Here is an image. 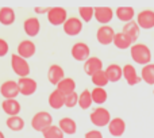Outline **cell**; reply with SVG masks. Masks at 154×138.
I'll return each mask as SVG.
<instances>
[{
    "label": "cell",
    "instance_id": "cell-1",
    "mask_svg": "<svg viewBox=\"0 0 154 138\" xmlns=\"http://www.w3.org/2000/svg\"><path fill=\"white\" fill-rule=\"evenodd\" d=\"M131 53V58L139 65H147L150 64V60H152V52L143 43H135V45L131 46L130 49Z\"/></svg>",
    "mask_w": 154,
    "mask_h": 138
},
{
    "label": "cell",
    "instance_id": "cell-2",
    "mask_svg": "<svg viewBox=\"0 0 154 138\" xmlns=\"http://www.w3.org/2000/svg\"><path fill=\"white\" fill-rule=\"evenodd\" d=\"M53 125V117L48 111H39L32 117L31 119V127L35 131H43L49 126Z\"/></svg>",
    "mask_w": 154,
    "mask_h": 138
},
{
    "label": "cell",
    "instance_id": "cell-3",
    "mask_svg": "<svg viewBox=\"0 0 154 138\" xmlns=\"http://www.w3.org/2000/svg\"><path fill=\"white\" fill-rule=\"evenodd\" d=\"M91 123L96 126V127H104V126H108L111 122V114L107 108L104 107H99V108L93 110L89 115Z\"/></svg>",
    "mask_w": 154,
    "mask_h": 138
},
{
    "label": "cell",
    "instance_id": "cell-4",
    "mask_svg": "<svg viewBox=\"0 0 154 138\" xmlns=\"http://www.w3.org/2000/svg\"><path fill=\"white\" fill-rule=\"evenodd\" d=\"M11 67L16 76L19 77H29L30 74V67L26 58L20 57L19 54H12L11 56Z\"/></svg>",
    "mask_w": 154,
    "mask_h": 138
},
{
    "label": "cell",
    "instance_id": "cell-5",
    "mask_svg": "<svg viewBox=\"0 0 154 138\" xmlns=\"http://www.w3.org/2000/svg\"><path fill=\"white\" fill-rule=\"evenodd\" d=\"M48 20L53 26H60L64 24L68 20V12L62 7H51L48 12Z\"/></svg>",
    "mask_w": 154,
    "mask_h": 138
},
{
    "label": "cell",
    "instance_id": "cell-6",
    "mask_svg": "<svg viewBox=\"0 0 154 138\" xmlns=\"http://www.w3.org/2000/svg\"><path fill=\"white\" fill-rule=\"evenodd\" d=\"M18 85H19V92L23 96L34 95L38 88L37 81L34 79H31V77H20L18 80Z\"/></svg>",
    "mask_w": 154,
    "mask_h": 138
},
{
    "label": "cell",
    "instance_id": "cell-7",
    "mask_svg": "<svg viewBox=\"0 0 154 138\" xmlns=\"http://www.w3.org/2000/svg\"><path fill=\"white\" fill-rule=\"evenodd\" d=\"M70 54L72 57L76 60V61H87L91 56V49L87 43L84 42H77L73 45L72 50H70Z\"/></svg>",
    "mask_w": 154,
    "mask_h": 138
},
{
    "label": "cell",
    "instance_id": "cell-8",
    "mask_svg": "<svg viewBox=\"0 0 154 138\" xmlns=\"http://www.w3.org/2000/svg\"><path fill=\"white\" fill-rule=\"evenodd\" d=\"M0 93L4 99H15L19 95V85L18 81H14V80H8L4 81L0 85Z\"/></svg>",
    "mask_w": 154,
    "mask_h": 138
},
{
    "label": "cell",
    "instance_id": "cell-9",
    "mask_svg": "<svg viewBox=\"0 0 154 138\" xmlns=\"http://www.w3.org/2000/svg\"><path fill=\"white\" fill-rule=\"evenodd\" d=\"M97 41L101 43V45H109V43H114V38H115V31L111 26H101L100 29L97 30Z\"/></svg>",
    "mask_w": 154,
    "mask_h": 138
},
{
    "label": "cell",
    "instance_id": "cell-10",
    "mask_svg": "<svg viewBox=\"0 0 154 138\" xmlns=\"http://www.w3.org/2000/svg\"><path fill=\"white\" fill-rule=\"evenodd\" d=\"M64 79H65V72H64V69H62V67L54 64V65H51V67L49 68L48 80H49L50 84H53V85H56L57 87V85H58Z\"/></svg>",
    "mask_w": 154,
    "mask_h": 138
},
{
    "label": "cell",
    "instance_id": "cell-11",
    "mask_svg": "<svg viewBox=\"0 0 154 138\" xmlns=\"http://www.w3.org/2000/svg\"><path fill=\"white\" fill-rule=\"evenodd\" d=\"M103 71V61L99 57H89L87 61L84 62V72L88 76L92 77L95 73Z\"/></svg>",
    "mask_w": 154,
    "mask_h": 138
},
{
    "label": "cell",
    "instance_id": "cell-12",
    "mask_svg": "<svg viewBox=\"0 0 154 138\" xmlns=\"http://www.w3.org/2000/svg\"><path fill=\"white\" fill-rule=\"evenodd\" d=\"M82 30V22L79 18H68V20L64 23V31L70 37L80 34V31Z\"/></svg>",
    "mask_w": 154,
    "mask_h": 138
},
{
    "label": "cell",
    "instance_id": "cell-13",
    "mask_svg": "<svg viewBox=\"0 0 154 138\" xmlns=\"http://www.w3.org/2000/svg\"><path fill=\"white\" fill-rule=\"evenodd\" d=\"M137 23L139 24L141 29L149 30L154 27V12L152 10H145L138 14V20Z\"/></svg>",
    "mask_w": 154,
    "mask_h": 138
},
{
    "label": "cell",
    "instance_id": "cell-14",
    "mask_svg": "<svg viewBox=\"0 0 154 138\" xmlns=\"http://www.w3.org/2000/svg\"><path fill=\"white\" fill-rule=\"evenodd\" d=\"M35 50H37L35 43L31 42V41H29V39L22 41V42L18 45V54L20 57H23V58H26V60L31 58V57L35 54Z\"/></svg>",
    "mask_w": 154,
    "mask_h": 138
},
{
    "label": "cell",
    "instance_id": "cell-15",
    "mask_svg": "<svg viewBox=\"0 0 154 138\" xmlns=\"http://www.w3.org/2000/svg\"><path fill=\"white\" fill-rule=\"evenodd\" d=\"M2 108L8 117H15V115H19L22 106L16 99H5L2 103Z\"/></svg>",
    "mask_w": 154,
    "mask_h": 138
},
{
    "label": "cell",
    "instance_id": "cell-16",
    "mask_svg": "<svg viewBox=\"0 0 154 138\" xmlns=\"http://www.w3.org/2000/svg\"><path fill=\"white\" fill-rule=\"evenodd\" d=\"M108 131L112 137H122L126 131V122L122 118H114L108 125Z\"/></svg>",
    "mask_w": 154,
    "mask_h": 138
},
{
    "label": "cell",
    "instance_id": "cell-17",
    "mask_svg": "<svg viewBox=\"0 0 154 138\" xmlns=\"http://www.w3.org/2000/svg\"><path fill=\"white\" fill-rule=\"evenodd\" d=\"M123 79L127 81L128 85H137L138 83L142 81V77L138 76L135 68L130 64H127V65L123 67Z\"/></svg>",
    "mask_w": 154,
    "mask_h": 138
},
{
    "label": "cell",
    "instance_id": "cell-18",
    "mask_svg": "<svg viewBox=\"0 0 154 138\" xmlns=\"http://www.w3.org/2000/svg\"><path fill=\"white\" fill-rule=\"evenodd\" d=\"M65 98H66V95H64L61 91H58L56 88V89L49 95V100H48L49 106H50L51 108H54V110L62 108V106H65Z\"/></svg>",
    "mask_w": 154,
    "mask_h": 138
},
{
    "label": "cell",
    "instance_id": "cell-19",
    "mask_svg": "<svg viewBox=\"0 0 154 138\" xmlns=\"http://www.w3.org/2000/svg\"><path fill=\"white\" fill-rule=\"evenodd\" d=\"M114 16V11L109 7H96L95 8V18L99 23H103V26L106 23H109Z\"/></svg>",
    "mask_w": 154,
    "mask_h": 138
},
{
    "label": "cell",
    "instance_id": "cell-20",
    "mask_svg": "<svg viewBox=\"0 0 154 138\" xmlns=\"http://www.w3.org/2000/svg\"><path fill=\"white\" fill-rule=\"evenodd\" d=\"M23 29H24V33H26L29 37H35V35L39 33L41 23L37 18H29L24 20Z\"/></svg>",
    "mask_w": 154,
    "mask_h": 138
},
{
    "label": "cell",
    "instance_id": "cell-21",
    "mask_svg": "<svg viewBox=\"0 0 154 138\" xmlns=\"http://www.w3.org/2000/svg\"><path fill=\"white\" fill-rule=\"evenodd\" d=\"M58 126L61 127V130L64 131L65 134H69V136H73L76 134L77 131V123L75 119L69 117H65V118H61L58 122Z\"/></svg>",
    "mask_w": 154,
    "mask_h": 138
},
{
    "label": "cell",
    "instance_id": "cell-22",
    "mask_svg": "<svg viewBox=\"0 0 154 138\" xmlns=\"http://www.w3.org/2000/svg\"><path fill=\"white\" fill-rule=\"evenodd\" d=\"M133 39H131L130 37H128L127 34H125V33H118V34H115V38H114V45L116 46L118 49H122V50H125V49H128L133 46Z\"/></svg>",
    "mask_w": 154,
    "mask_h": 138
},
{
    "label": "cell",
    "instance_id": "cell-23",
    "mask_svg": "<svg viewBox=\"0 0 154 138\" xmlns=\"http://www.w3.org/2000/svg\"><path fill=\"white\" fill-rule=\"evenodd\" d=\"M106 73L111 83H118L123 77V68H120L118 64H111L106 68Z\"/></svg>",
    "mask_w": 154,
    "mask_h": 138
},
{
    "label": "cell",
    "instance_id": "cell-24",
    "mask_svg": "<svg viewBox=\"0 0 154 138\" xmlns=\"http://www.w3.org/2000/svg\"><path fill=\"white\" fill-rule=\"evenodd\" d=\"M15 22V12L10 7L0 8V23L4 26H11Z\"/></svg>",
    "mask_w": 154,
    "mask_h": 138
},
{
    "label": "cell",
    "instance_id": "cell-25",
    "mask_svg": "<svg viewBox=\"0 0 154 138\" xmlns=\"http://www.w3.org/2000/svg\"><path fill=\"white\" fill-rule=\"evenodd\" d=\"M139 29H141L139 24L137 23V22L131 20V22H128V23H126L125 26H123V33L127 34L128 37L133 39V42H135L139 37Z\"/></svg>",
    "mask_w": 154,
    "mask_h": 138
},
{
    "label": "cell",
    "instance_id": "cell-26",
    "mask_svg": "<svg viewBox=\"0 0 154 138\" xmlns=\"http://www.w3.org/2000/svg\"><path fill=\"white\" fill-rule=\"evenodd\" d=\"M57 89L61 91L64 95H69L72 92H76V81L70 77H65L58 85H57Z\"/></svg>",
    "mask_w": 154,
    "mask_h": 138
},
{
    "label": "cell",
    "instance_id": "cell-27",
    "mask_svg": "<svg viewBox=\"0 0 154 138\" xmlns=\"http://www.w3.org/2000/svg\"><path fill=\"white\" fill-rule=\"evenodd\" d=\"M7 127L10 129L11 131H20L24 129V119L20 118L19 115H15V117H8L7 122H5Z\"/></svg>",
    "mask_w": 154,
    "mask_h": 138
},
{
    "label": "cell",
    "instance_id": "cell-28",
    "mask_svg": "<svg viewBox=\"0 0 154 138\" xmlns=\"http://www.w3.org/2000/svg\"><path fill=\"white\" fill-rule=\"evenodd\" d=\"M134 15H135V12H134L133 7H119V8H116V16H118V19L122 20V22L128 23V22L133 20Z\"/></svg>",
    "mask_w": 154,
    "mask_h": 138
},
{
    "label": "cell",
    "instance_id": "cell-29",
    "mask_svg": "<svg viewBox=\"0 0 154 138\" xmlns=\"http://www.w3.org/2000/svg\"><path fill=\"white\" fill-rule=\"evenodd\" d=\"M93 103V99H92V92L89 89H84L79 96V106L80 108L82 110H87L92 106Z\"/></svg>",
    "mask_w": 154,
    "mask_h": 138
},
{
    "label": "cell",
    "instance_id": "cell-30",
    "mask_svg": "<svg viewBox=\"0 0 154 138\" xmlns=\"http://www.w3.org/2000/svg\"><path fill=\"white\" fill-rule=\"evenodd\" d=\"M141 77L146 84L154 85V64H147L142 68Z\"/></svg>",
    "mask_w": 154,
    "mask_h": 138
},
{
    "label": "cell",
    "instance_id": "cell-31",
    "mask_svg": "<svg viewBox=\"0 0 154 138\" xmlns=\"http://www.w3.org/2000/svg\"><path fill=\"white\" fill-rule=\"evenodd\" d=\"M91 92H92V99H93V102H95L96 104H103V103H106L107 102L108 93H107V91L104 89V88L96 87V88H93Z\"/></svg>",
    "mask_w": 154,
    "mask_h": 138
},
{
    "label": "cell",
    "instance_id": "cell-32",
    "mask_svg": "<svg viewBox=\"0 0 154 138\" xmlns=\"http://www.w3.org/2000/svg\"><path fill=\"white\" fill-rule=\"evenodd\" d=\"M42 136H43V138H64L65 133L61 130L60 126L51 125L42 131Z\"/></svg>",
    "mask_w": 154,
    "mask_h": 138
},
{
    "label": "cell",
    "instance_id": "cell-33",
    "mask_svg": "<svg viewBox=\"0 0 154 138\" xmlns=\"http://www.w3.org/2000/svg\"><path fill=\"white\" fill-rule=\"evenodd\" d=\"M91 80H92V83L96 85V87H101V88H104L109 83L106 71H100V72H97V73H95L92 77H91Z\"/></svg>",
    "mask_w": 154,
    "mask_h": 138
},
{
    "label": "cell",
    "instance_id": "cell-34",
    "mask_svg": "<svg viewBox=\"0 0 154 138\" xmlns=\"http://www.w3.org/2000/svg\"><path fill=\"white\" fill-rule=\"evenodd\" d=\"M79 14H80V16H81V19L84 22H89L91 19H92V16L95 15V8H92V7H80Z\"/></svg>",
    "mask_w": 154,
    "mask_h": 138
},
{
    "label": "cell",
    "instance_id": "cell-35",
    "mask_svg": "<svg viewBox=\"0 0 154 138\" xmlns=\"http://www.w3.org/2000/svg\"><path fill=\"white\" fill-rule=\"evenodd\" d=\"M79 93L77 92H72L69 93V95H66V98H65V106L68 107V108H73L75 106L79 104Z\"/></svg>",
    "mask_w": 154,
    "mask_h": 138
},
{
    "label": "cell",
    "instance_id": "cell-36",
    "mask_svg": "<svg viewBox=\"0 0 154 138\" xmlns=\"http://www.w3.org/2000/svg\"><path fill=\"white\" fill-rule=\"evenodd\" d=\"M8 49H10L8 43L5 42L3 38H0V57H4L5 54L8 53Z\"/></svg>",
    "mask_w": 154,
    "mask_h": 138
},
{
    "label": "cell",
    "instance_id": "cell-37",
    "mask_svg": "<svg viewBox=\"0 0 154 138\" xmlns=\"http://www.w3.org/2000/svg\"><path fill=\"white\" fill-rule=\"evenodd\" d=\"M84 138H103V134H101L99 130H89L85 133Z\"/></svg>",
    "mask_w": 154,
    "mask_h": 138
},
{
    "label": "cell",
    "instance_id": "cell-38",
    "mask_svg": "<svg viewBox=\"0 0 154 138\" xmlns=\"http://www.w3.org/2000/svg\"><path fill=\"white\" fill-rule=\"evenodd\" d=\"M50 8H39V7H35V12L38 14H42V12H49Z\"/></svg>",
    "mask_w": 154,
    "mask_h": 138
},
{
    "label": "cell",
    "instance_id": "cell-39",
    "mask_svg": "<svg viewBox=\"0 0 154 138\" xmlns=\"http://www.w3.org/2000/svg\"><path fill=\"white\" fill-rule=\"evenodd\" d=\"M0 138H5V136H4V133H3L2 130H0Z\"/></svg>",
    "mask_w": 154,
    "mask_h": 138
},
{
    "label": "cell",
    "instance_id": "cell-40",
    "mask_svg": "<svg viewBox=\"0 0 154 138\" xmlns=\"http://www.w3.org/2000/svg\"><path fill=\"white\" fill-rule=\"evenodd\" d=\"M153 95H154V89H153Z\"/></svg>",
    "mask_w": 154,
    "mask_h": 138
}]
</instances>
